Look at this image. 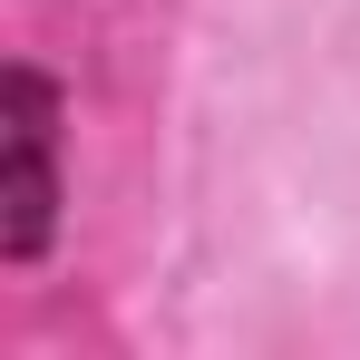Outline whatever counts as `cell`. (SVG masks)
I'll list each match as a JSON object with an SVG mask.
<instances>
[{"label":"cell","mask_w":360,"mask_h":360,"mask_svg":"<svg viewBox=\"0 0 360 360\" xmlns=\"http://www.w3.org/2000/svg\"><path fill=\"white\" fill-rule=\"evenodd\" d=\"M0 156H10L0 166V253L30 263L59 214V98L30 68H10V88H0Z\"/></svg>","instance_id":"cell-1"}]
</instances>
